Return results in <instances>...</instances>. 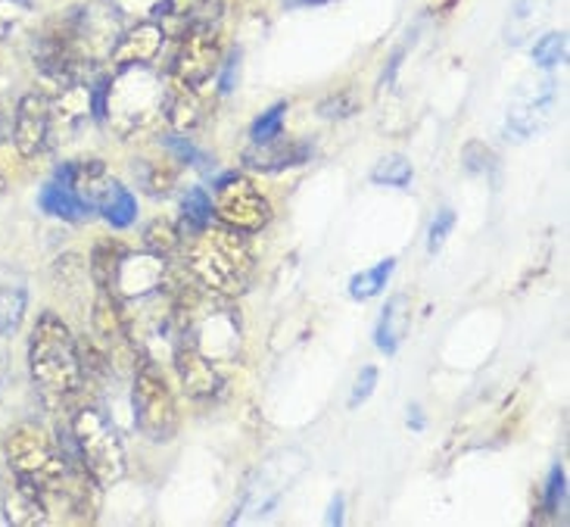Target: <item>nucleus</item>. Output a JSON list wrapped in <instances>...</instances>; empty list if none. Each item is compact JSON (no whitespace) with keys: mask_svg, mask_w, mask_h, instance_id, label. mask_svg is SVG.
Here are the masks:
<instances>
[{"mask_svg":"<svg viewBox=\"0 0 570 527\" xmlns=\"http://www.w3.org/2000/svg\"><path fill=\"white\" fill-rule=\"evenodd\" d=\"M187 269L194 281L213 294L240 296L253 284L256 260L247 244V234L234 232L228 225H203L200 232L187 234Z\"/></svg>","mask_w":570,"mask_h":527,"instance_id":"f257e3e1","label":"nucleus"},{"mask_svg":"<svg viewBox=\"0 0 570 527\" xmlns=\"http://www.w3.org/2000/svg\"><path fill=\"white\" fill-rule=\"evenodd\" d=\"M29 369L35 388L50 406L72 400L85 384L76 338L57 312H41L31 328Z\"/></svg>","mask_w":570,"mask_h":527,"instance_id":"f03ea898","label":"nucleus"},{"mask_svg":"<svg viewBox=\"0 0 570 527\" xmlns=\"http://www.w3.org/2000/svg\"><path fill=\"white\" fill-rule=\"evenodd\" d=\"M169 88L150 66H125L107 78L104 94V116L119 138H131L163 116Z\"/></svg>","mask_w":570,"mask_h":527,"instance_id":"7ed1b4c3","label":"nucleus"},{"mask_svg":"<svg viewBox=\"0 0 570 527\" xmlns=\"http://www.w3.org/2000/svg\"><path fill=\"white\" fill-rule=\"evenodd\" d=\"M3 456L13 468L16 484L38 494L45 506L60 494L72 462L62 459L60 447L38 424H16L3 437Z\"/></svg>","mask_w":570,"mask_h":527,"instance_id":"20e7f679","label":"nucleus"},{"mask_svg":"<svg viewBox=\"0 0 570 527\" xmlns=\"http://www.w3.org/2000/svg\"><path fill=\"white\" fill-rule=\"evenodd\" d=\"M69 437L78 462L100 487H112L125 478V447L116 424L100 409H78L69 421Z\"/></svg>","mask_w":570,"mask_h":527,"instance_id":"39448f33","label":"nucleus"},{"mask_svg":"<svg viewBox=\"0 0 570 527\" xmlns=\"http://www.w3.org/2000/svg\"><path fill=\"white\" fill-rule=\"evenodd\" d=\"M131 406H135V424L147 440L166 443L175 437L178 406H175V393H171L166 374L159 372L154 359H138V365H135Z\"/></svg>","mask_w":570,"mask_h":527,"instance_id":"423d86ee","label":"nucleus"},{"mask_svg":"<svg viewBox=\"0 0 570 527\" xmlns=\"http://www.w3.org/2000/svg\"><path fill=\"white\" fill-rule=\"evenodd\" d=\"M91 325L94 343L109 359V369L135 372V365H138V341H135L131 319L125 312L122 300L116 294H109V291H97V296H94Z\"/></svg>","mask_w":570,"mask_h":527,"instance_id":"0eeeda50","label":"nucleus"},{"mask_svg":"<svg viewBox=\"0 0 570 527\" xmlns=\"http://www.w3.org/2000/svg\"><path fill=\"white\" fill-rule=\"evenodd\" d=\"M213 213L222 225H228L234 232L256 234L272 222V203L244 175H225L216 185Z\"/></svg>","mask_w":570,"mask_h":527,"instance_id":"6e6552de","label":"nucleus"},{"mask_svg":"<svg viewBox=\"0 0 570 527\" xmlns=\"http://www.w3.org/2000/svg\"><path fill=\"white\" fill-rule=\"evenodd\" d=\"M178 38H181V45L171 60V85L200 88L216 76L218 62H222V45H218L216 29L203 26V29H190Z\"/></svg>","mask_w":570,"mask_h":527,"instance_id":"1a4fd4ad","label":"nucleus"},{"mask_svg":"<svg viewBox=\"0 0 570 527\" xmlns=\"http://www.w3.org/2000/svg\"><path fill=\"white\" fill-rule=\"evenodd\" d=\"M169 263L156 253H122L116 281H112V294L119 300H140V296L154 294L166 284Z\"/></svg>","mask_w":570,"mask_h":527,"instance_id":"9d476101","label":"nucleus"},{"mask_svg":"<svg viewBox=\"0 0 570 527\" xmlns=\"http://www.w3.org/2000/svg\"><path fill=\"white\" fill-rule=\"evenodd\" d=\"M556 107V81L542 78L537 85H524L509 109V135L518 140L533 138L542 125L549 123Z\"/></svg>","mask_w":570,"mask_h":527,"instance_id":"9b49d317","label":"nucleus"},{"mask_svg":"<svg viewBox=\"0 0 570 527\" xmlns=\"http://www.w3.org/2000/svg\"><path fill=\"white\" fill-rule=\"evenodd\" d=\"M13 144L19 156L35 159L50 144V100L45 94H26L16 104L13 116Z\"/></svg>","mask_w":570,"mask_h":527,"instance_id":"f8f14e48","label":"nucleus"},{"mask_svg":"<svg viewBox=\"0 0 570 527\" xmlns=\"http://www.w3.org/2000/svg\"><path fill=\"white\" fill-rule=\"evenodd\" d=\"M175 372L181 378V388L194 400H209L222 390V374L216 362L200 353L194 343L175 341Z\"/></svg>","mask_w":570,"mask_h":527,"instance_id":"ddd939ff","label":"nucleus"},{"mask_svg":"<svg viewBox=\"0 0 570 527\" xmlns=\"http://www.w3.org/2000/svg\"><path fill=\"white\" fill-rule=\"evenodd\" d=\"M91 85H85V81L60 85L57 100H50V138H53V135H66V138L76 135L78 128L91 119Z\"/></svg>","mask_w":570,"mask_h":527,"instance_id":"4468645a","label":"nucleus"},{"mask_svg":"<svg viewBox=\"0 0 570 527\" xmlns=\"http://www.w3.org/2000/svg\"><path fill=\"white\" fill-rule=\"evenodd\" d=\"M166 45V29L159 22H138L135 29L122 31L116 38V47L109 50V60L116 69L125 66H150Z\"/></svg>","mask_w":570,"mask_h":527,"instance_id":"2eb2a0df","label":"nucleus"},{"mask_svg":"<svg viewBox=\"0 0 570 527\" xmlns=\"http://www.w3.org/2000/svg\"><path fill=\"white\" fill-rule=\"evenodd\" d=\"M225 0H166L154 16H163V29L169 35H185L190 29H203V26H216V19L222 16Z\"/></svg>","mask_w":570,"mask_h":527,"instance_id":"dca6fc26","label":"nucleus"},{"mask_svg":"<svg viewBox=\"0 0 570 527\" xmlns=\"http://www.w3.org/2000/svg\"><path fill=\"white\" fill-rule=\"evenodd\" d=\"M57 182L69 187L85 206L97 209V203H100V197H104V191H107L112 178H109L107 166H104L100 159H85V163L62 166V169L57 172Z\"/></svg>","mask_w":570,"mask_h":527,"instance_id":"f3484780","label":"nucleus"},{"mask_svg":"<svg viewBox=\"0 0 570 527\" xmlns=\"http://www.w3.org/2000/svg\"><path fill=\"white\" fill-rule=\"evenodd\" d=\"M203 88H181V85H171V91L166 94V119L175 131H194L197 125L206 119V109L209 100L203 97Z\"/></svg>","mask_w":570,"mask_h":527,"instance_id":"a211bd4d","label":"nucleus"},{"mask_svg":"<svg viewBox=\"0 0 570 527\" xmlns=\"http://www.w3.org/2000/svg\"><path fill=\"white\" fill-rule=\"evenodd\" d=\"M308 156V147L303 144H287V140H263L256 147H249L244 159H247L253 169H287V166H299Z\"/></svg>","mask_w":570,"mask_h":527,"instance_id":"6ab92c4d","label":"nucleus"},{"mask_svg":"<svg viewBox=\"0 0 570 527\" xmlns=\"http://www.w3.org/2000/svg\"><path fill=\"white\" fill-rule=\"evenodd\" d=\"M3 515H7V521L16 527H38L50 521V513H47V506L41 502V497L26 490V487H19V484L13 487V494L3 499Z\"/></svg>","mask_w":570,"mask_h":527,"instance_id":"aec40b11","label":"nucleus"},{"mask_svg":"<svg viewBox=\"0 0 570 527\" xmlns=\"http://www.w3.org/2000/svg\"><path fill=\"white\" fill-rule=\"evenodd\" d=\"M552 0H518L509 19V45H524L530 35H537L549 19Z\"/></svg>","mask_w":570,"mask_h":527,"instance_id":"412c9836","label":"nucleus"},{"mask_svg":"<svg viewBox=\"0 0 570 527\" xmlns=\"http://www.w3.org/2000/svg\"><path fill=\"white\" fill-rule=\"evenodd\" d=\"M38 203H41V209H45L47 216L66 218V222H81V218L94 213L91 206H85V203L78 201L76 194L66 185H60V182H50V185L41 187Z\"/></svg>","mask_w":570,"mask_h":527,"instance_id":"4be33fe9","label":"nucleus"},{"mask_svg":"<svg viewBox=\"0 0 570 527\" xmlns=\"http://www.w3.org/2000/svg\"><path fill=\"white\" fill-rule=\"evenodd\" d=\"M97 209L104 213V218H107L112 228H128L135 222V216H138V201L131 197L128 187H122L112 178L107 191H104L100 203H97Z\"/></svg>","mask_w":570,"mask_h":527,"instance_id":"5701e85b","label":"nucleus"},{"mask_svg":"<svg viewBox=\"0 0 570 527\" xmlns=\"http://www.w3.org/2000/svg\"><path fill=\"white\" fill-rule=\"evenodd\" d=\"M125 250L112 241H100L91 253V263H88V272H91V281L97 291H109L112 294V281H116V269H119V260H122Z\"/></svg>","mask_w":570,"mask_h":527,"instance_id":"b1692460","label":"nucleus"},{"mask_svg":"<svg viewBox=\"0 0 570 527\" xmlns=\"http://www.w3.org/2000/svg\"><path fill=\"white\" fill-rule=\"evenodd\" d=\"M144 244H147L150 253L169 260V256H175L178 250L185 247V232L171 218H156V222L147 225V232H144Z\"/></svg>","mask_w":570,"mask_h":527,"instance_id":"393cba45","label":"nucleus"},{"mask_svg":"<svg viewBox=\"0 0 570 527\" xmlns=\"http://www.w3.org/2000/svg\"><path fill=\"white\" fill-rule=\"evenodd\" d=\"M135 172H138L144 191L154 194V197L169 194L171 187H175V182H178V166H175V159H144V163H138V169Z\"/></svg>","mask_w":570,"mask_h":527,"instance_id":"a878e982","label":"nucleus"},{"mask_svg":"<svg viewBox=\"0 0 570 527\" xmlns=\"http://www.w3.org/2000/svg\"><path fill=\"white\" fill-rule=\"evenodd\" d=\"M181 209H185V225H181V232L194 234L200 232L203 225H209L216 213H213V197L203 191V187H190L185 194V203H181Z\"/></svg>","mask_w":570,"mask_h":527,"instance_id":"bb28decb","label":"nucleus"},{"mask_svg":"<svg viewBox=\"0 0 570 527\" xmlns=\"http://www.w3.org/2000/svg\"><path fill=\"white\" fill-rule=\"evenodd\" d=\"M393 269H396V260H384V263H377L368 272H362V275H355L350 281V294L355 300H371V296H377L386 287V279L393 275Z\"/></svg>","mask_w":570,"mask_h":527,"instance_id":"cd10ccee","label":"nucleus"},{"mask_svg":"<svg viewBox=\"0 0 570 527\" xmlns=\"http://www.w3.org/2000/svg\"><path fill=\"white\" fill-rule=\"evenodd\" d=\"M26 312V291L22 287H0V334L10 338L22 325Z\"/></svg>","mask_w":570,"mask_h":527,"instance_id":"c85d7f7f","label":"nucleus"},{"mask_svg":"<svg viewBox=\"0 0 570 527\" xmlns=\"http://www.w3.org/2000/svg\"><path fill=\"white\" fill-rule=\"evenodd\" d=\"M29 19V0H0V41H10Z\"/></svg>","mask_w":570,"mask_h":527,"instance_id":"c756f323","label":"nucleus"},{"mask_svg":"<svg viewBox=\"0 0 570 527\" xmlns=\"http://www.w3.org/2000/svg\"><path fill=\"white\" fill-rule=\"evenodd\" d=\"M371 178L377 185H390V187H405L412 182V166L402 159V156H390L384 163H377V169L371 172Z\"/></svg>","mask_w":570,"mask_h":527,"instance_id":"7c9ffc66","label":"nucleus"},{"mask_svg":"<svg viewBox=\"0 0 570 527\" xmlns=\"http://www.w3.org/2000/svg\"><path fill=\"white\" fill-rule=\"evenodd\" d=\"M400 303L402 296H396L390 306H386L384 319H381V325H377V347L384 350V353H396V343L402 338V325H396V319H400Z\"/></svg>","mask_w":570,"mask_h":527,"instance_id":"2f4dec72","label":"nucleus"},{"mask_svg":"<svg viewBox=\"0 0 570 527\" xmlns=\"http://www.w3.org/2000/svg\"><path fill=\"white\" fill-rule=\"evenodd\" d=\"M564 57H568V35H546V38H540L537 41V47H533V60H537V66H558V62H564Z\"/></svg>","mask_w":570,"mask_h":527,"instance_id":"473e14b6","label":"nucleus"},{"mask_svg":"<svg viewBox=\"0 0 570 527\" xmlns=\"http://www.w3.org/2000/svg\"><path fill=\"white\" fill-rule=\"evenodd\" d=\"M284 113H287L284 104H278V107H272L268 113H263V119H256V125H253V140H256V144H263V140L281 138Z\"/></svg>","mask_w":570,"mask_h":527,"instance_id":"72a5a7b5","label":"nucleus"},{"mask_svg":"<svg viewBox=\"0 0 570 527\" xmlns=\"http://www.w3.org/2000/svg\"><path fill=\"white\" fill-rule=\"evenodd\" d=\"M452 225H455V213H452V209H443V213L436 216V222L431 225V241H428V250H431V253H436V250L443 247V241H446V234L452 232Z\"/></svg>","mask_w":570,"mask_h":527,"instance_id":"f704fd0d","label":"nucleus"},{"mask_svg":"<svg viewBox=\"0 0 570 527\" xmlns=\"http://www.w3.org/2000/svg\"><path fill=\"white\" fill-rule=\"evenodd\" d=\"M163 3L166 0H112V7L128 16H154Z\"/></svg>","mask_w":570,"mask_h":527,"instance_id":"c9c22d12","label":"nucleus"},{"mask_svg":"<svg viewBox=\"0 0 570 527\" xmlns=\"http://www.w3.org/2000/svg\"><path fill=\"white\" fill-rule=\"evenodd\" d=\"M374 384H377V372L374 369H362V374H358V381H355V390L353 397H350V406H358L365 403L371 397V390H374Z\"/></svg>","mask_w":570,"mask_h":527,"instance_id":"e433bc0d","label":"nucleus"},{"mask_svg":"<svg viewBox=\"0 0 570 527\" xmlns=\"http://www.w3.org/2000/svg\"><path fill=\"white\" fill-rule=\"evenodd\" d=\"M546 499H549L552 509L561 506V499H564V471H561V468L552 471V481H549V494H546Z\"/></svg>","mask_w":570,"mask_h":527,"instance_id":"4c0bfd02","label":"nucleus"},{"mask_svg":"<svg viewBox=\"0 0 570 527\" xmlns=\"http://www.w3.org/2000/svg\"><path fill=\"white\" fill-rule=\"evenodd\" d=\"M13 116H16L13 104H7V100L0 97V140L13 138Z\"/></svg>","mask_w":570,"mask_h":527,"instance_id":"58836bf2","label":"nucleus"},{"mask_svg":"<svg viewBox=\"0 0 570 527\" xmlns=\"http://www.w3.org/2000/svg\"><path fill=\"white\" fill-rule=\"evenodd\" d=\"M340 509H343V502H334V509H331V525H340Z\"/></svg>","mask_w":570,"mask_h":527,"instance_id":"ea45409f","label":"nucleus"},{"mask_svg":"<svg viewBox=\"0 0 570 527\" xmlns=\"http://www.w3.org/2000/svg\"><path fill=\"white\" fill-rule=\"evenodd\" d=\"M7 194V178H3V172H0V197Z\"/></svg>","mask_w":570,"mask_h":527,"instance_id":"a19ab883","label":"nucleus"},{"mask_svg":"<svg viewBox=\"0 0 570 527\" xmlns=\"http://www.w3.org/2000/svg\"><path fill=\"white\" fill-rule=\"evenodd\" d=\"M3 374H7V365H3V357H0V388H3Z\"/></svg>","mask_w":570,"mask_h":527,"instance_id":"79ce46f5","label":"nucleus"},{"mask_svg":"<svg viewBox=\"0 0 570 527\" xmlns=\"http://www.w3.org/2000/svg\"><path fill=\"white\" fill-rule=\"evenodd\" d=\"M293 3H322V0H293Z\"/></svg>","mask_w":570,"mask_h":527,"instance_id":"37998d69","label":"nucleus"}]
</instances>
